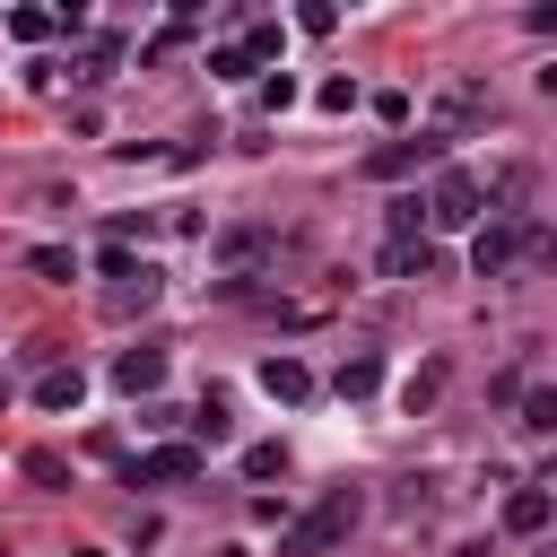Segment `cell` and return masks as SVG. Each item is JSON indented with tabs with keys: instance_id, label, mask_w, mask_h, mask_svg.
<instances>
[{
	"instance_id": "obj_1",
	"label": "cell",
	"mask_w": 557,
	"mask_h": 557,
	"mask_svg": "<svg viewBox=\"0 0 557 557\" xmlns=\"http://www.w3.org/2000/svg\"><path fill=\"white\" fill-rule=\"evenodd\" d=\"M357 513H366V496H357V487H331L313 513H296V522L278 531V557H322V548H339V540L357 531Z\"/></svg>"
},
{
	"instance_id": "obj_2",
	"label": "cell",
	"mask_w": 557,
	"mask_h": 557,
	"mask_svg": "<svg viewBox=\"0 0 557 557\" xmlns=\"http://www.w3.org/2000/svg\"><path fill=\"white\" fill-rule=\"evenodd\" d=\"M96 270L113 278V287H104V313H113V322H131V313H148V305H157V287H165V278H157L148 261H131L122 244H104V252H96Z\"/></svg>"
},
{
	"instance_id": "obj_3",
	"label": "cell",
	"mask_w": 557,
	"mask_h": 557,
	"mask_svg": "<svg viewBox=\"0 0 557 557\" xmlns=\"http://www.w3.org/2000/svg\"><path fill=\"white\" fill-rule=\"evenodd\" d=\"M426 218H435V226H479V218H487V209H479V174H470V165H435Z\"/></svg>"
},
{
	"instance_id": "obj_4",
	"label": "cell",
	"mask_w": 557,
	"mask_h": 557,
	"mask_svg": "<svg viewBox=\"0 0 557 557\" xmlns=\"http://www.w3.org/2000/svg\"><path fill=\"white\" fill-rule=\"evenodd\" d=\"M435 157H444V139L418 131V139H383V148L366 157V174H374V183H400V174H418V165H435Z\"/></svg>"
},
{
	"instance_id": "obj_5",
	"label": "cell",
	"mask_w": 557,
	"mask_h": 557,
	"mask_svg": "<svg viewBox=\"0 0 557 557\" xmlns=\"http://www.w3.org/2000/svg\"><path fill=\"white\" fill-rule=\"evenodd\" d=\"M522 261V226H505V218H479V235H470V270L479 278H505Z\"/></svg>"
},
{
	"instance_id": "obj_6",
	"label": "cell",
	"mask_w": 557,
	"mask_h": 557,
	"mask_svg": "<svg viewBox=\"0 0 557 557\" xmlns=\"http://www.w3.org/2000/svg\"><path fill=\"white\" fill-rule=\"evenodd\" d=\"M183 479H200V444H157L131 461V487H183Z\"/></svg>"
},
{
	"instance_id": "obj_7",
	"label": "cell",
	"mask_w": 557,
	"mask_h": 557,
	"mask_svg": "<svg viewBox=\"0 0 557 557\" xmlns=\"http://www.w3.org/2000/svg\"><path fill=\"white\" fill-rule=\"evenodd\" d=\"M479 113H487V87H479V78H453V87L435 96V139H453V131H470Z\"/></svg>"
},
{
	"instance_id": "obj_8",
	"label": "cell",
	"mask_w": 557,
	"mask_h": 557,
	"mask_svg": "<svg viewBox=\"0 0 557 557\" xmlns=\"http://www.w3.org/2000/svg\"><path fill=\"white\" fill-rule=\"evenodd\" d=\"M261 392H270V400H287V409H305V400H313V366L278 348V357H261Z\"/></svg>"
},
{
	"instance_id": "obj_9",
	"label": "cell",
	"mask_w": 557,
	"mask_h": 557,
	"mask_svg": "<svg viewBox=\"0 0 557 557\" xmlns=\"http://www.w3.org/2000/svg\"><path fill=\"white\" fill-rule=\"evenodd\" d=\"M113 383H122L131 400H148V392L165 383V348H148V339H139V348H122V357H113Z\"/></svg>"
},
{
	"instance_id": "obj_10",
	"label": "cell",
	"mask_w": 557,
	"mask_h": 557,
	"mask_svg": "<svg viewBox=\"0 0 557 557\" xmlns=\"http://www.w3.org/2000/svg\"><path fill=\"white\" fill-rule=\"evenodd\" d=\"M548 513H557V496H548L540 479L505 496V531H513V540H540V531H548Z\"/></svg>"
},
{
	"instance_id": "obj_11",
	"label": "cell",
	"mask_w": 557,
	"mask_h": 557,
	"mask_svg": "<svg viewBox=\"0 0 557 557\" xmlns=\"http://www.w3.org/2000/svg\"><path fill=\"white\" fill-rule=\"evenodd\" d=\"M78 400H87V374L78 366H44L35 374V409H78Z\"/></svg>"
},
{
	"instance_id": "obj_12",
	"label": "cell",
	"mask_w": 557,
	"mask_h": 557,
	"mask_svg": "<svg viewBox=\"0 0 557 557\" xmlns=\"http://www.w3.org/2000/svg\"><path fill=\"white\" fill-rule=\"evenodd\" d=\"M374 383H383V357H374V348H357V357H339V374H331V392H339V400H366Z\"/></svg>"
},
{
	"instance_id": "obj_13",
	"label": "cell",
	"mask_w": 557,
	"mask_h": 557,
	"mask_svg": "<svg viewBox=\"0 0 557 557\" xmlns=\"http://www.w3.org/2000/svg\"><path fill=\"white\" fill-rule=\"evenodd\" d=\"M444 383H453V366H444V357H426V366L400 383V409H409V418H418V409H435V400H444Z\"/></svg>"
},
{
	"instance_id": "obj_14",
	"label": "cell",
	"mask_w": 557,
	"mask_h": 557,
	"mask_svg": "<svg viewBox=\"0 0 557 557\" xmlns=\"http://www.w3.org/2000/svg\"><path fill=\"white\" fill-rule=\"evenodd\" d=\"M383 278H435V244H383Z\"/></svg>"
},
{
	"instance_id": "obj_15",
	"label": "cell",
	"mask_w": 557,
	"mask_h": 557,
	"mask_svg": "<svg viewBox=\"0 0 557 557\" xmlns=\"http://www.w3.org/2000/svg\"><path fill=\"white\" fill-rule=\"evenodd\" d=\"M261 252H278L270 226H226V235H218V261H261Z\"/></svg>"
},
{
	"instance_id": "obj_16",
	"label": "cell",
	"mask_w": 557,
	"mask_h": 557,
	"mask_svg": "<svg viewBox=\"0 0 557 557\" xmlns=\"http://www.w3.org/2000/svg\"><path fill=\"white\" fill-rule=\"evenodd\" d=\"M522 435H557V392H548V383L522 392Z\"/></svg>"
},
{
	"instance_id": "obj_17",
	"label": "cell",
	"mask_w": 557,
	"mask_h": 557,
	"mask_svg": "<svg viewBox=\"0 0 557 557\" xmlns=\"http://www.w3.org/2000/svg\"><path fill=\"white\" fill-rule=\"evenodd\" d=\"M383 218H392V244H418V226H426V200H418V191H400Z\"/></svg>"
},
{
	"instance_id": "obj_18",
	"label": "cell",
	"mask_w": 557,
	"mask_h": 557,
	"mask_svg": "<svg viewBox=\"0 0 557 557\" xmlns=\"http://www.w3.org/2000/svg\"><path fill=\"white\" fill-rule=\"evenodd\" d=\"M26 270H35V278H78V252H70V244H35Z\"/></svg>"
},
{
	"instance_id": "obj_19",
	"label": "cell",
	"mask_w": 557,
	"mask_h": 557,
	"mask_svg": "<svg viewBox=\"0 0 557 557\" xmlns=\"http://www.w3.org/2000/svg\"><path fill=\"white\" fill-rule=\"evenodd\" d=\"M52 26H61V17H52V9H9V35H17V44H44V35H52Z\"/></svg>"
},
{
	"instance_id": "obj_20",
	"label": "cell",
	"mask_w": 557,
	"mask_h": 557,
	"mask_svg": "<svg viewBox=\"0 0 557 557\" xmlns=\"http://www.w3.org/2000/svg\"><path fill=\"white\" fill-rule=\"evenodd\" d=\"M278 470H287V444H252L244 453V479H278Z\"/></svg>"
},
{
	"instance_id": "obj_21",
	"label": "cell",
	"mask_w": 557,
	"mask_h": 557,
	"mask_svg": "<svg viewBox=\"0 0 557 557\" xmlns=\"http://www.w3.org/2000/svg\"><path fill=\"white\" fill-rule=\"evenodd\" d=\"M17 470H26V479H35V487H61V479H70V470H61V453H44V444H35V453H26V461H17Z\"/></svg>"
},
{
	"instance_id": "obj_22",
	"label": "cell",
	"mask_w": 557,
	"mask_h": 557,
	"mask_svg": "<svg viewBox=\"0 0 557 557\" xmlns=\"http://www.w3.org/2000/svg\"><path fill=\"white\" fill-rule=\"evenodd\" d=\"M313 104H322V113H348V104H357V78H322Z\"/></svg>"
},
{
	"instance_id": "obj_23",
	"label": "cell",
	"mask_w": 557,
	"mask_h": 557,
	"mask_svg": "<svg viewBox=\"0 0 557 557\" xmlns=\"http://www.w3.org/2000/svg\"><path fill=\"white\" fill-rule=\"evenodd\" d=\"M191 435H209V444H218V435H226V400H218V392H209V400H200V409H191Z\"/></svg>"
},
{
	"instance_id": "obj_24",
	"label": "cell",
	"mask_w": 557,
	"mask_h": 557,
	"mask_svg": "<svg viewBox=\"0 0 557 557\" xmlns=\"http://www.w3.org/2000/svg\"><path fill=\"white\" fill-rule=\"evenodd\" d=\"M209 70H218V78H252V61H244V44H218V52H209Z\"/></svg>"
},
{
	"instance_id": "obj_25",
	"label": "cell",
	"mask_w": 557,
	"mask_h": 557,
	"mask_svg": "<svg viewBox=\"0 0 557 557\" xmlns=\"http://www.w3.org/2000/svg\"><path fill=\"white\" fill-rule=\"evenodd\" d=\"M0 409H9V374H0Z\"/></svg>"
}]
</instances>
